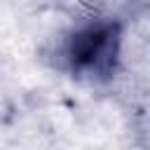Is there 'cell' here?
Masks as SVG:
<instances>
[{
	"mask_svg": "<svg viewBox=\"0 0 150 150\" xmlns=\"http://www.w3.org/2000/svg\"><path fill=\"white\" fill-rule=\"evenodd\" d=\"M122 47V26L115 19H91L77 26L66 42L70 73L89 80L112 75Z\"/></svg>",
	"mask_w": 150,
	"mask_h": 150,
	"instance_id": "cell-1",
	"label": "cell"
}]
</instances>
